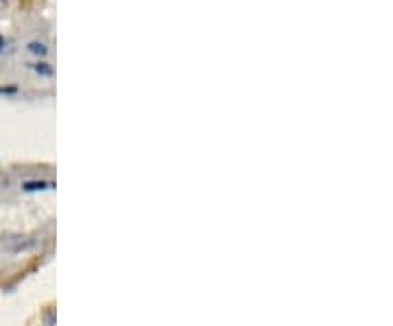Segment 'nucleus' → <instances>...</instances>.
Here are the masks:
<instances>
[{
	"mask_svg": "<svg viewBox=\"0 0 393 326\" xmlns=\"http://www.w3.org/2000/svg\"><path fill=\"white\" fill-rule=\"evenodd\" d=\"M3 44H5V39H3V37H0V51H3Z\"/></svg>",
	"mask_w": 393,
	"mask_h": 326,
	"instance_id": "20e7f679",
	"label": "nucleus"
},
{
	"mask_svg": "<svg viewBox=\"0 0 393 326\" xmlns=\"http://www.w3.org/2000/svg\"><path fill=\"white\" fill-rule=\"evenodd\" d=\"M29 51H31V53H37V55H44V53H46L44 44H39V42H31Z\"/></svg>",
	"mask_w": 393,
	"mask_h": 326,
	"instance_id": "f03ea898",
	"label": "nucleus"
},
{
	"mask_svg": "<svg viewBox=\"0 0 393 326\" xmlns=\"http://www.w3.org/2000/svg\"><path fill=\"white\" fill-rule=\"evenodd\" d=\"M24 191H46V188H51L48 182H24L22 184Z\"/></svg>",
	"mask_w": 393,
	"mask_h": 326,
	"instance_id": "f257e3e1",
	"label": "nucleus"
},
{
	"mask_svg": "<svg viewBox=\"0 0 393 326\" xmlns=\"http://www.w3.org/2000/svg\"><path fill=\"white\" fill-rule=\"evenodd\" d=\"M35 71H37V73H42V75H51V68H48V66H44V64H37V66H35Z\"/></svg>",
	"mask_w": 393,
	"mask_h": 326,
	"instance_id": "7ed1b4c3",
	"label": "nucleus"
}]
</instances>
